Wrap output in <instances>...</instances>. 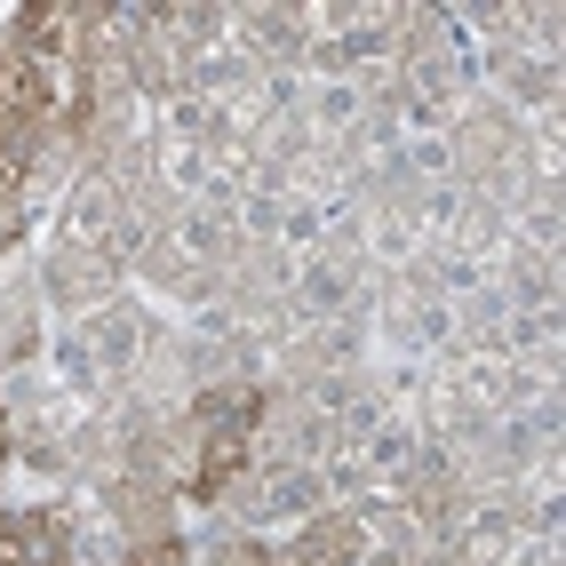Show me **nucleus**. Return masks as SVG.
I'll return each mask as SVG.
<instances>
[{"label":"nucleus","instance_id":"1","mask_svg":"<svg viewBox=\"0 0 566 566\" xmlns=\"http://www.w3.org/2000/svg\"><path fill=\"white\" fill-rule=\"evenodd\" d=\"M49 56L41 49H9L0 56V153H24V136L49 120Z\"/></svg>","mask_w":566,"mask_h":566},{"label":"nucleus","instance_id":"2","mask_svg":"<svg viewBox=\"0 0 566 566\" xmlns=\"http://www.w3.org/2000/svg\"><path fill=\"white\" fill-rule=\"evenodd\" d=\"M200 415H208L216 431H208V455H200V471H192V495H200V503H216L223 486L240 479V463H248V423H255V399H208Z\"/></svg>","mask_w":566,"mask_h":566},{"label":"nucleus","instance_id":"3","mask_svg":"<svg viewBox=\"0 0 566 566\" xmlns=\"http://www.w3.org/2000/svg\"><path fill=\"white\" fill-rule=\"evenodd\" d=\"M128 566H184V543H144Z\"/></svg>","mask_w":566,"mask_h":566}]
</instances>
